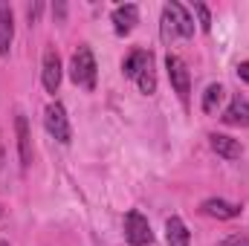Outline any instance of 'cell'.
<instances>
[{"label":"cell","mask_w":249,"mask_h":246,"mask_svg":"<svg viewBox=\"0 0 249 246\" xmlns=\"http://www.w3.org/2000/svg\"><path fill=\"white\" fill-rule=\"evenodd\" d=\"M238 78L249 84V61H241V64H238Z\"/></svg>","instance_id":"cell-19"},{"label":"cell","mask_w":249,"mask_h":246,"mask_svg":"<svg viewBox=\"0 0 249 246\" xmlns=\"http://www.w3.org/2000/svg\"><path fill=\"white\" fill-rule=\"evenodd\" d=\"M223 84H209L206 87V93H203V113H214L217 110V105L223 102Z\"/></svg>","instance_id":"cell-15"},{"label":"cell","mask_w":249,"mask_h":246,"mask_svg":"<svg viewBox=\"0 0 249 246\" xmlns=\"http://www.w3.org/2000/svg\"><path fill=\"white\" fill-rule=\"evenodd\" d=\"M200 211L209 214V217H217V220H232V217H241L244 209L238 203H229V200H220V197H209V200H203Z\"/></svg>","instance_id":"cell-6"},{"label":"cell","mask_w":249,"mask_h":246,"mask_svg":"<svg viewBox=\"0 0 249 246\" xmlns=\"http://www.w3.org/2000/svg\"><path fill=\"white\" fill-rule=\"evenodd\" d=\"M41 9H44L41 3H32V6L26 9V12H29V23H35V20H38V15H41Z\"/></svg>","instance_id":"cell-20"},{"label":"cell","mask_w":249,"mask_h":246,"mask_svg":"<svg viewBox=\"0 0 249 246\" xmlns=\"http://www.w3.org/2000/svg\"><path fill=\"white\" fill-rule=\"evenodd\" d=\"M44 124H47V130H50L58 142H64V145L72 139V130H70V122H67V110H64V105H58V102L47 105V110H44Z\"/></svg>","instance_id":"cell-3"},{"label":"cell","mask_w":249,"mask_h":246,"mask_svg":"<svg viewBox=\"0 0 249 246\" xmlns=\"http://www.w3.org/2000/svg\"><path fill=\"white\" fill-rule=\"evenodd\" d=\"M0 246H9V244H6V241H3V244H0Z\"/></svg>","instance_id":"cell-23"},{"label":"cell","mask_w":249,"mask_h":246,"mask_svg":"<svg viewBox=\"0 0 249 246\" xmlns=\"http://www.w3.org/2000/svg\"><path fill=\"white\" fill-rule=\"evenodd\" d=\"M165 70H168V78H171L174 93H177L180 102L186 105L188 102V90H191V75H188L183 58H177V55H165Z\"/></svg>","instance_id":"cell-4"},{"label":"cell","mask_w":249,"mask_h":246,"mask_svg":"<svg viewBox=\"0 0 249 246\" xmlns=\"http://www.w3.org/2000/svg\"><path fill=\"white\" fill-rule=\"evenodd\" d=\"M124 238H127L130 246H151L154 244L151 223L139 211H127V217H124Z\"/></svg>","instance_id":"cell-2"},{"label":"cell","mask_w":249,"mask_h":246,"mask_svg":"<svg viewBox=\"0 0 249 246\" xmlns=\"http://www.w3.org/2000/svg\"><path fill=\"white\" fill-rule=\"evenodd\" d=\"M41 78H44V87H47V93H58V87H61V58H58V53H55L53 47L44 53Z\"/></svg>","instance_id":"cell-5"},{"label":"cell","mask_w":249,"mask_h":246,"mask_svg":"<svg viewBox=\"0 0 249 246\" xmlns=\"http://www.w3.org/2000/svg\"><path fill=\"white\" fill-rule=\"evenodd\" d=\"M53 15H55V18H64V15H67V6H64V3H55V6H53Z\"/></svg>","instance_id":"cell-21"},{"label":"cell","mask_w":249,"mask_h":246,"mask_svg":"<svg viewBox=\"0 0 249 246\" xmlns=\"http://www.w3.org/2000/svg\"><path fill=\"white\" fill-rule=\"evenodd\" d=\"M151 61H154V58H151V53L136 50V53H130V55L122 61V72L127 75V78H139V72H142V70H145Z\"/></svg>","instance_id":"cell-14"},{"label":"cell","mask_w":249,"mask_h":246,"mask_svg":"<svg viewBox=\"0 0 249 246\" xmlns=\"http://www.w3.org/2000/svg\"><path fill=\"white\" fill-rule=\"evenodd\" d=\"M0 214H3V209H0Z\"/></svg>","instance_id":"cell-24"},{"label":"cell","mask_w":249,"mask_h":246,"mask_svg":"<svg viewBox=\"0 0 249 246\" xmlns=\"http://www.w3.org/2000/svg\"><path fill=\"white\" fill-rule=\"evenodd\" d=\"M165 241H168V246H188L191 244V235H188L186 223L180 217H168L165 220Z\"/></svg>","instance_id":"cell-13"},{"label":"cell","mask_w":249,"mask_h":246,"mask_svg":"<svg viewBox=\"0 0 249 246\" xmlns=\"http://www.w3.org/2000/svg\"><path fill=\"white\" fill-rule=\"evenodd\" d=\"M136 84H139V90L145 93V96H151L154 90H157V75H154V61L148 64L142 72H139V78H136Z\"/></svg>","instance_id":"cell-16"},{"label":"cell","mask_w":249,"mask_h":246,"mask_svg":"<svg viewBox=\"0 0 249 246\" xmlns=\"http://www.w3.org/2000/svg\"><path fill=\"white\" fill-rule=\"evenodd\" d=\"M15 41V15L0 0V55H9V47Z\"/></svg>","instance_id":"cell-11"},{"label":"cell","mask_w":249,"mask_h":246,"mask_svg":"<svg viewBox=\"0 0 249 246\" xmlns=\"http://www.w3.org/2000/svg\"><path fill=\"white\" fill-rule=\"evenodd\" d=\"M113 26H116V32L119 35H127L130 29H133V23L139 20V9L133 6V3H124V6H116L113 9Z\"/></svg>","instance_id":"cell-12"},{"label":"cell","mask_w":249,"mask_h":246,"mask_svg":"<svg viewBox=\"0 0 249 246\" xmlns=\"http://www.w3.org/2000/svg\"><path fill=\"white\" fill-rule=\"evenodd\" d=\"M226 124H232V127H249V102L244 96H235L232 99V105L223 110V116H220Z\"/></svg>","instance_id":"cell-9"},{"label":"cell","mask_w":249,"mask_h":246,"mask_svg":"<svg viewBox=\"0 0 249 246\" xmlns=\"http://www.w3.org/2000/svg\"><path fill=\"white\" fill-rule=\"evenodd\" d=\"M162 12H168V18L174 20L177 35H183V38H191L194 35V20H191V15H188V9L183 3H165Z\"/></svg>","instance_id":"cell-8"},{"label":"cell","mask_w":249,"mask_h":246,"mask_svg":"<svg viewBox=\"0 0 249 246\" xmlns=\"http://www.w3.org/2000/svg\"><path fill=\"white\" fill-rule=\"evenodd\" d=\"M15 133H18V154H20V168L32 165V133H29V122L26 116H15Z\"/></svg>","instance_id":"cell-7"},{"label":"cell","mask_w":249,"mask_h":246,"mask_svg":"<svg viewBox=\"0 0 249 246\" xmlns=\"http://www.w3.org/2000/svg\"><path fill=\"white\" fill-rule=\"evenodd\" d=\"M96 72H99V67H96V58H93L90 47H78L72 53V61H70V78L78 87L93 90L96 87Z\"/></svg>","instance_id":"cell-1"},{"label":"cell","mask_w":249,"mask_h":246,"mask_svg":"<svg viewBox=\"0 0 249 246\" xmlns=\"http://www.w3.org/2000/svg\"><path fill=\"white\" fill-rule=\"evenodd\" d=\"M220 246H249L247 235H229L226 241H220Z\"/></svg>","instance_id":"cell-18"},{"label":"cell","mask_w":249,"mask_h":246,"mask_svg":"<svg viewBox=\"0 0 249 246\" xmlns=\"http://www.w3.org/2000/svg\"><path fill=\"white\" fill-rule=\"evenodd\" d=\"M209 142H212L214 154H217V157H223V159H238V157L244 154L241 142H238V139H232V136H226V133H212V136H209Z\"/></svg>","instance_id":"cell-10"},{"label":"cell","mask_w":249,"mask_h":246,"mask_svg":"<svg viewBox=\"0 0 249 246\" xmlns=\"http://www.w3.org/2000/svg\"><path fill=\"white\" fill-rule=\"evenodd\" d=\"M3 165H6V151H3V133H0V174H3Z\"/></svg>","instance_id":"cell-22"},{"label":"cell","mask_w":249,"mask_h":246,"mask_svg":"<svg viewBox=\"0 0 249 246\" xmlns=\"http://www.w3.org/2000/svg\"><path fill=\"white\" fill-rule=\"evenodd\" d=\"M194 12L200 18V29L203 32H212V12H209V6L206 3H194Z\"/></svg>","instance_id":"cell-17"}]
</instances>
